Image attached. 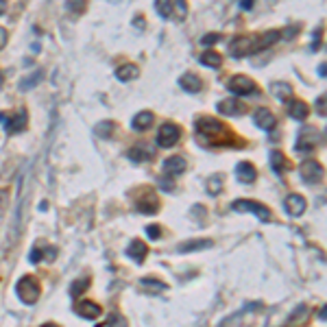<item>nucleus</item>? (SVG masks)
<instances>
[{"label":"nucleus","instance_id":"9b49d317","mask_svg":"<svg viewBox=\"0 0 327 327\" xmlns=\"http://www.w3.org/2000/svg\"><path fill=\"white\" fill-rule=\"evenodd\" d=\"M181 173H186V159L179 155L175 157H168L166 161H164V175L166 177H179Z\"/></svg>","mask_w":327,"mask_h":327},{"label":"nucleus","instance_id":"bb28decb","mask_svg":"<svg viewBox=\"0 0 327 327\" xmlns=\"http://www.w3.org/2000/svg\"><path fill=\"white\" fill-rule=\"evenodd\" d=\"M94 133L100 135V137H111L116 133V122H98L96 124V129H94Z\"/></svg>","mask_w":327,"mask_h":327},{"label":"nucleus","instance_id":"72a5a7b5","mask_svg":"<svg viewBox=\"0 0 327 327\" xmlns=\"http://www.w3.org/2000/svg\"><path fill=\"white\" fill-rule=\"evenodd\" d=\"M87 284H90V279H79V281H74L72 284V294L77 297V294H81V292H85L87 290Z\"/></svg>","mask_w":327,"mask_h":327},{"label":"nucleus","instance_id":"a211bd4d","mask_svg":"<svg viewBox=\"0 0 327 327\" xmlns=\"http://www.w3.org/2000/svg\"><path fill=\"white\" fill-rule=\"evenodd\" d=\"M288 114L294 120H305L307 116H310V107H307L303 100H292L290 105H288Z\"/></svg>","mask_w":327,"mask_h":327},{"label":"nucleus","instance_id":"37998d69","mask_svg":"<svg viewBox=\"0 0 327 327\" xmlns=\"http://www.w3.org/2000/svg\"><path fill=\"white\" fill-rule=\"evenodd\" d=\"M325 72H327V66H325V64H320V68H318V74H320V79L325 77Z\"/></svg>","mask_w":327,"mask_h":327},{"label":"nucleus","instance_id":"1a4fd4ad","mask_svg":"<svg viewBox=\"0 0 327 327\" xmlns=\"http://www.w3.org/2000/svg\"><path fill=\"white\" fill-rule=\"evenodd\" d=\"M74 312H77L81 318H87V320H94V318H98L100 314H103L100 305L94 303V301H81V303L74 305Z\"/></svg>","mask_w":327,"mask_h":327},{"label":"nucleus","instance_id":"aec40b11","mask_svg":"<svg viewBox=\"0 0 327 327\" xmlns=\"http://www.w3.org/2000/svg\"><path fill=\"white\" fill-rule=\"evenodd\" d=\"M146 251L148 249H146V244H144L142 240H133L127 247V255L131 257V260H135L137 264H140V262H144V257H146Z\"/></svg>","mask_w":327,"mask_h":327},{"label":"nucleus","instance_id":"a878e982","mask_svg":"<svg viewBox=\"0 0 327 327\" xmlns=\"http://www.w3.org/2000/svg\"><path fill=\"white\" fill-rule=\"evenodd\" d=\"M140 284H142V288L146 292H161V290H166V284L159 281V279H153V277H144Z\"/></svg>","mask_w":327,"mask_h":327},{"label":"nucleus","instance_id":"4be33fe9","mask_svg":"<svg viewBox=\"0 0 327 327\" xmlns=\"http://www.w3.org/2000/svg\"><path fill=\"white\" fill-rule=\"evenodd\" d=\"M155 122V116L150 114V111H140L135 118H133V122H131V127H133L135 131H146L150 124Z\"/></svg>","mask_w":327,"mask_h":327},{"label":"nucleus","instance_id":"ddd939ff","mask_svg":"<svg viewBox=\"0 0 327 327\" xmlns=\"http://www.w3.org/2000/svg\"><path fill=\"white\" fill-rule=\"evenodd\" d=\"M286 212H288V216H292V218H297L301 216V214L305 212V199L301 197V194H290V197L286 199Z\"/></svg>","mask_w":327,"mask_h":327},{"label":"nucleus","instance_id":"f3484780","mask_svg":"<svg viewBox=\"0 0 327 327\" xmlns=\"http://www.w3.org/2000/svg\"><path fill=\"white\" fill-rule=\"evenodd\" d=\"M216 109L225 116H238V114H242L244 111V105L238 103V100H234V98H227V100H221Z\"/></svg>","mask_w":327,"mask_h":327},{"label":"nucleus","instance_id":"f257e3e1","mask_svg":"<svg viewBox=\"0 0 327 327\" xmlns=\"http://www.w3.org/2000/svg\"><path fill=\"white\" fill-rule=\"evenodd\" d=\"M197 137L205 144H229L231 142L227 127L221 120H214V118H199Z\"/></svg>","mask_w":327,"mask_h":327},{"label":"nucleus","instance_id":"f8f14e48","mask_svg":"<svg viewBox=\"0 0 327 327\" xmlns=\"http://www.w3.org/2000/svg\"><path fill=\"white\" fill-rule=\"evenodd\" d=\"M127 155H129V159H133V161H148L155 157V146H150V144H135Z\"/></svg>","mask_w":327,"mask_h":327},{"label":"nucleus","instance_id":"f03ea898","mask_svg":"<svg viewBox=\"0 0 327 327\" xmlns=\"http://www.w3.org/2000/svg\"><path fill=\"white\" fill-rule=\"evenodd\" d=\"M40 292H42L40 290V281H37L35 277H31V275L22 277L20 281H18V286H16V294L22 299V303H27V305L37 303Z\"/></svg>","mask_w":327,"mask_h":327},{"label":"nucleus","instance_id":"49530a36","mask_svg":"<svg viewBox=\"0 0 327 327\" xmlns=\"http://www.w3.org/2000/svg\"><path fill=\"white\" fill-rule=\"evenodd\" d=\"M109 3H114V5H118V3H120V0H109Z\"/></svg>","mask_w":327,"mask_h":327},{"label":"nucleus","instance_id":"412c9836","mask_svg":"<svg viewBox=\"0 0 327 327\" xmlns=\"http://www.w3.org/2000/svg\"><path fill=\"white\" fill-rule=\"evenodd\" d=\"M116 77H118V81H122V83L124 81H133V79L140 77V68L135 64H124L116 70Z\"/></svg>","mask_w":327,"mask_h":327},{"label":"nucleus","instance_id":"e433bc0d","mask_svg":"<svg viewBox=\"0 0 327 327\" xmlns=\"http://www.w3.org/2000/svg\"><path fill=\"white\" fill-rule=\"evenodd\" d=\"M159 188H164V190H175V186H173V181H171V177H164V179H159Z\"/></svg>","mask_w":327,"mask_h":327},{"label":"nucleus","instance_id":"4468645a","mask_svg":"<svg viewBox=\"0 0 327 327\" xmlns=\"http://www.w3.org/2000/svg\"><path fill=\"white\" fill-rule=\"evenodd\" d=\"M251 44H253V37H238L229 44V53L231 57H244V55H251Z\"/></svg>","mask_w":327,"mask_h":327},{"label":"nucleus","instance_id":"ea45409f","mask_svg":"<svg viewBox=\"0 0 327 327\" xmlns=\"http://www.w3.org/2000/svg\"><path fill=\"white\" fill-rule=\"evenodd\" d=\"M7 40H9V35H7V31H5L3 27H0V50L5 48V44H7Z\"/></svg>","mask_w":327,"mask_h":327},{"label":"nucleus","instance_id":"c756f323","mask_svg":"<svg viewBox=\"0 0 327 327\" xmlns=\"http://www.w3.org/2000/svg\"><path fill=\"white\" fill-rule=\"evenodd\" d=\"M155 7H157V14L161 18H171L173 14V3L171 0H155Z\"/></svg>","mask_w":327,"mask_h":327},{"label":"nucleus","instance_id":"6e6552de","mask_svg":"<svg viewBox=\"0 0 327 327\" xmlns=\"http://www.w3.org/2000/svg\"><path fill=\"white\" fill-rule=\"evenodd\" d=\"M0 122H5V129H7L9 133H20V131H24V127H27V111L20 109L11 118L0 116Z\"/></svg>","mask_w":327,"mask_h":327},{"label":"nucleus","instance_id":"4c0bfd02","mask_svg":"<svg viewBox=\"0 0 327 327\" xmlns=\"http://www.w3.org/2000/svg\"><path fill=\"white\" fill-rule=\"evenodd\" d=\"M29 260L33 262V264H37L40 260H44V257H42V251H40V249H33V251H31V255H29Z\"/></svg>","mask_w":327,"mask_h":327},{"label":"nucleus","instance_id":"39448f33","mask_svg":"<svg viewBox=\"0 0 327 327\" xmlns=\"http://www.w3.org/2000/svg\"><path fill=\"white\" fill-rule=\"evenodd\" d=\"M179 137H181V129L173 122H166V124H161L159 133H157V144H159L161 148H171L177 144Z\"/></svg>","mask_w":327,"mask_h":327},{"label":"nucleus","instance_id":"dca6fc26","mask_svg":"<svg viewBox=\"0 0 327 327\" xmlns=\"http://www.w3.org/2000/svg\"><path fill=\"white\" fill-rule=\"evenodd\" d=\"M157 210H159V199H157L153 192H146V197H142L140 201H137V212L155 214Z\"/></svg>","mask_w":327,"mask_h":327},{"label":"nucleus","instance_id":"c85d7f7f","mask_svg":"<svg viewBox=\"0 0 327 327\" xmlns=\"http://www.w3.org/2000/svg\"><path fill=\"white\" fill-rule=\"evenodd\" d=\"M40 81H42V70H37V72H33V74H29L27 79L20 81V90L27 92V90H31V87H35L37 83H40Z\"/></svg>","mask_w":327,"mask_h":327},{"label":"nucleus","instance_id":"5701e85b","mask_svg":"<svg viewBox=\"0 0 327 327\" xmlns=\"http://www.w3.org/2000/svg\"><path fill=\"white\" fill-rule=\"evenodd\" d=\"M270 94L279 100H288V98H292V87L288 83H281V81H275V83L270 85Z\"/></svg>","mask_w":327,"mask_h":327},{"label":"nucleus","instance_id":"f704fd0d","mask_svg":"<svg viewBox=\"0 0 327 327\" xmlns=\"http://www.w3.org/2000/svg\"><path fill=\"white\" fill-rule=\"evenodd\" d=\"M221 40H223L221 33H210V35H205L203 40H201V44H203V46H212V44H216V42H221Z\"/></svg>","mask_w":327,"mask_h":327},{"label":"nucleus","instance_id":"58836bf2","mask_svg":"<svg viewBox=\"0 0 327 327\" xmlns=\"http://www.w3.org/2000/svg\"><path fill=\"white\" fill-rule=\"evenodd\" d=\"M177 11H179V18H186V16H188L186 0H177Z\"/></svg>","mask_w":327,"mask_h":327},{"label":"nucleus","instance_id":"0eeeda50","mask_svg":"<svg viewBox=\"0 0 327 327\" xmlns=\"http://www.w3.org/2000/svg\"><path fill=\"white\" fill-rule=\"evenodd\" d=\"M318 146V131L314 127H305L299 135V142H297V150L301 153H310Z\"/></svg>","mask_w":327,"mask_h":327},{"label":"nucleus","instance_id":"473e14b6","mask_svg":"<svg viewBox=\"0 0 327 327\" xmlns=\"http://www.w3.org/2000/svg\"><path fill=\"white\" fill-rule=\"evenodd\" d=\"M107 327H127V318L120 316V314H111L109 320H107Z\"/></svg>","mask_w":327,"mask_h":327},{"label":"nucleus","instance_id":"c9c22d12","mask_svg":"<svg viewBox=\"0 0 327 327\" xmlns=\"http://www.w3.org/2000/svg\"><path fill=\"white\" fill-rule=\"evenodd\" d=\"M146 234H148L150 240H157V238L161 236V227H159V225H148V227H146Z\"/></svg>","mask_w":327,"mask_h":327},{"label":"nucleus","instance_id":"79ce46f5","mask_svg":"<svg viewBox=\"0 0 327 327\" xmlns=\"http://www.w3.org/2000/svg\"><path fill=\"white\" fill-rule=\"evenodd\" d=\"M251 5H253V0H242V9H244V11H249Z\"/></svg>","mask_w":327,"mask_h":327},{"label":"nucleus","instance_id":"423d86ee","mask_svg":"<svg viewBox=\"0 0 327 327\" xmlns=\"http://www.w3.org/2000/svg\"><path fill=\"white\" fill-rule=\"evenodd\" d=\"M299 175H301V179H303L305 184H318V181L323 179V166H320L318 161L307 159L299 166Z\"/></svg>","mask_w":327,"mask_h":327},{"label":"nucleus","instance_id":"c03bdc74","mask_svg":"<svg viewBox=\"0 0 327 327\" xmlns=\"http://www.w3.org/2000/svg\"><path fill=\"white\" fill-rule=\"evenodd\" d=\"M318 316H320V320H325V316H327V307L323 305L320 307V312H318Z\"/></svg>","mask_w":327,"mask_h":327},{"label":"nucleus","instance_id":"2f4dec72","mask_svg":"<svg viewBox=\"0 0 327 327\" xmlns=\"http://www.w3.org/2000/svg\"><path fill=\"white\" fill-rule=\"evenodd\" d=\"M223 190V184H221V177H212L207 181V192L210 194H218Z\"/></svg>","mask_w":327,"mask_h":327},{"label":"nucleus","instance_id":"6ab92c4d","mask_svg":"<svg viewBox=\"0 0 327 327\" xmlns=\"http://www.w3.org/2000/svg\"><path fill=\"white\" fill-rule=\"evenodd\" d=\"M179 87L190 94H197V92H201L203 83H201V79L194 77V74H184V77H179Z\"/></svg>","mask_w":327,"mask_h":327},{"label":"nucleus","instance_id":"9d476101","mask_svg":"<svg viewBox=\"0 0 327 327\" xmlns=\"http://www.w3.org/2000/svg\"><path fill=\"white\" fill-rule=\"evenodd\" d=\"M253 122H255L257 129L270 131V129H275V124H277V118H275L273 111H268V109H257L253 114Z\"/></svg>","mask_w":327,"mask_h":327},{"label":"nucleus","instance_id":"cd10ccee","mask_svg":"<svg viewBox=\"0 0 327 327\" xmlns=\"http://www.w3.org/2000/svg\"><path fill=\"white\" fill-rule=\"evenodd\" d=\"M270 166H273L275 173H281L286 168V157L279 150H270Z\"/></svg>","mask_w":327,"mask_h":327},{"label":"nucleus","instance_id":"a19ab883","mask_svg":"<svg viewBox=\"0 0 327 327\" xmlns=\"http://www.w3.org/2000/svg\"><path fill=\"white\" fill-rule=\"evenodd\" d=\"M316 109L320 116H325V96H320V100H316Z\"/></svg>","mask_w":327,"mask_h":327},{"label":"nucleus","instance_id":"a18cd8bd","mask_svg":"<svg viewBox=\"0 0 327 327\" xmlns=\"http://www.w3.org/2000/svg\"><path fill=\"white\" fill-rule=\"evenodd\" d=\"M42 327H57V325H53V323H46V325H42Z\"/></svg>","mask_w":327,"mask_h":327},{"label":"nucleus","instance_id":"2eb2a0df","mask_svg":"<svg viewBox=\"0 0 327 327\" xmlns=\"http://www.w3.org/2000/svg\"><path fill=\"white\" fill-rule=\"evenodd\" d=\"M257 177V171L253 168V164L249 161H240L236 166V179L240 181V184H253Z\"/></svg>","mask_w":327,"mask_h":327},{"label":"nucleus","instance_id":"b1692460","mask_svg":"<svg viewBox=\"0 0 327 327\" xmlns=\"http://www.w3.org/2000/svg\"><path fill=\"white\" fill-rule=\"evenodd\" d=\"M212 240H190V242H184L179 244V253H192V251H201V249H210L212 247Z\"/></svg>","mask_w":327,"mask_h":327},{"label":"nucleus","instance_id":"20e7f679","mask_svg":"<svg viewBox=\"0 0 327 327\" xmlns=\"http://www.w3.org/2000/svg\"><path fill=\"white\" fill-rule=\"evenodd\" d=\"M231 210H234V212H251V214H255L260 221H268V218H270V210H268V207L255 203V201H247V199H238L236 203L231 205Z\"/></svg>","mask_w":327,"mask_h":327},{"label":"nucleus","instance_id":"7c9ffc66","mask_svg":"<svg viewBox=\"0 0 327 327\" xmlns=\"http://www.w3.org/2000/svg\"><path fill=\"white\" fill-rule=\"evenodd\" d=\"M66 7H68V11H72V14H83L87 7V0H68Z\"/></svg>","mask_w":327,"mask_h":327},{"label":"nucleus","instance_id":"7ed1b4c3","mask_svg":"<svg viewBox=\"0 0 327 327\" xmlns=\"http://www.w3.org/2000/svg\"><path fill=\"white\" fill-rule=\"evenodd\" d=\"M229 92H234L238 94V96H257V85L253 83V79H249V77H244V74H236V77H231L229 79Z\"/></svg>","mask_w":327,"mask_h":327},{"label":"nucleus","instance_id":"393cba45","mask_svg":"<svg viewBox=\"0 0 327 327\" xmlns=\"http://www.w3.org/2000/svg\"><path fill=\"white\" fill-rule=\"evenodd\" d=\"M201 64L207 66V68H221L223 57L218 53H214V50H205V53L201 55Z\"/></svg>","mask_w":327,"mask_h":327}]
</instances>
